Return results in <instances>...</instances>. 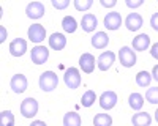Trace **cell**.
Returning <instances> with one entry per match:
<instances>
[{"instance_id":"cell-1","label":"cell","mask_w":158,"mask_h":126,"mask_svg":"<svg viewBox=\"0 0 158 126\" xmlns=\"http://www.w3.org/2000/svg\"><path fill=\"white\" fill-rule=\"evenodd\" d=\"M59 85V77L54 71H44L40 76V88L43 92H52Z\"/></svg>"},{"instance_id":"cell-2","label":"cell","mask_w":158,"mask_h":126,"mask_svg":"<svg viewBox=\"0 0 158 126\" xmlns=\"http://www.w3.org/2000/svg\"><path fill=\"white\" fill-rule=\"evenodd\" d=\"M118 60H120V63L125 68L135 66L136 65V54H135V50H131L128 46L120 47V50H118Z\"/></svg>"},{"instance_id":"cell-3","label":"cell","mask_w":158,"mask_h":126,"mask_svg":"<svg viewBox=\"0 0 158 126\" xmlns=\"http://www.w3.org/2000/svg\"><path fill=\"white\" fill-rule=\"evenodd\" d=\"M63 81H65V85L71 90L77 88L81 85V74H79V69L77 68H68L65 71V76H63Z\"/></svg>"},{"instance_id":"cell-4","label":"cell","mask_w":158,"mask_h":126,"mask_svg":"<svg viewBox=\"0 0 158 126\" xmlns=\"http://www.w3.org/2000/svg\"><path fill=\"white\" fill-rule=\"evenodd\" d=\"M21 113L25 118H32L38 113V103L33 98H25L21 103Z\"/></svg>"},{"instance_id":"cell-5","label":"cell","mask_w":158,"mask_h":126,"mask_svg":"<svg viewBox=\"0 0 158 126\" xmlns=\"http://www.w3.org/2000/svg\"><path fill=\"white\" fill-rule=\"evenodd\" d=\"M30 58H32V61L35 63V65H43V63H46L48 58H49V50H48V47H44V46H35V47L32 49Z\"/></svg>"},{"instance_id":"cell-6","label":"cell","mask_w":158,"mask_h":126,"mask_svg":"<svg viewBox=\"0 0 158 126\" xmlns=\"http://www.w3.org/2000/svg\"><path fill=\"white\" fill-rule=\"evenodd\" d=\"M122 25V16L117 11H111L104 16V27L108 30H117Z\"/></svg>"},{"instance_id":"cell-7","label":"cell","mask_w":158,"mask_h":126,"mask_svg":"<svg viewBox=\"0 0 158 126\" xmlns=\"http://www.w3.org/2000/svg\"><path fill=\"white\" fill-rule=\"evenodd\" d=\"M27 50V41L22 38H16L10 43V54L13 57H22Z\"/></svg>"},{"instance_id":"cell-8","label":"cell","mask_w":158,"mask_h":126,"mask_svg":"<svg viewBox=\"0 0 158 126\" xmlns=\"http://www.w3.org/2000/svg\"><path fill=\"white\" fill-rule=\"evenodd\" d=\"M117 104V95H115V92H103L101 93V96H100V106H101V109H104V110H111L114 106Z\"/></svg>"},{"instance_id":"cell-9","label":"cell","mask_w":158,"mask_h":126,"mask_svg":"<svg viewBox=\"0 0 158 126\" xmlns=\"http://www.w3.org/2000/svg\"><path fill=\"white\" fill-rule=\"evenodd\" d=\"M11 88L15 93H24L27 90V77L24 74H15L11 77V82H10Z\"/></svg>"},{"instance_id":"cell-10","label":"cell","mask_w":158,"mask_h":126,"mask_svg":"<svg viewBox=\"0 0 158 126\" xmlns=\"http://www.w3.org/2000/svg\"><path fill=\"white\" fill-rule=\"evenodd\" d=\"M29 38H30V41H33V43H41L44 38H46V29L43 27L41 24L30 25V29H29Z\"/></svg>"},{"instance_id":"cell-11","label":"cell","mask_w":158,"mask_h":126,"mask_svg":"<svg viewBox=\"0 0 158 126\" xmlns=\"http://www.w3.org/2000/svg\"><path fill=\"white\" fill-rule=\"evenodd\" d=\"M25 13H27V16L30 19H40V18H43L46 10H44V5L41 2H32L25 8Z\"/></svg>"},{"instance_id":"cell-12","label":"cell","mask_w":158,"mask_h":126,"mask_svg":"<svg viewBox=\"0 0 158 126\" xmlns=\"http://www.w3.org/2000/svg\"><path fill=\"white\" fill-rule=\"evenodd\" d=\"M79 66H81V69L87 74L94 73V69H95V57L92 54H89V52L82 54L81 58H79Z\"/></svg>"},{"instance_id":"cell-13","label":"cell","mask_w":158,"mask_h":126,"mask_svg":"<svg viewBox=\"0 0 158 126\" xmlns=\"http://www.w3.org/2000/svg\"><path fill=\"white\" fill-rule=\"evenodd\" d=\"M125 25L130 32H136L142 27V18L139 13H130L125 19Z\"/></svg>"},{"instance_id":"cell-14","label":"cell","mask_w":158,"mask_h":126,"mask_svg":"<svg viewBox=\"0 0 158 126\" xmlns=\"http://www.w3.org/2000/svg\"><path fill=\"white\" fill-rule=\"evenodd\" d=\"M115 60V54L111 52V50H106V52H103L100 57H98V68L101 71H108L111 66H112V63Z\"/></svg>"},{"instance_id":"cell-15","label":"cell","mask_w":158,"mask_h":126,"mask_svg":"<svg viewBox=\"0 0 158 126\" xmlns=\"http://www.w3.org/2000/svg\"><path fill=\"white\" fill-rule=\"evenodd\" d=\"M98 25V21H97V16L92 14V13H87V14L82 16V21H81V27L84 32H94Z\"/></svg>"},{"instance_id":"cell-16","label":"cell","mask_w":158,"mask_h":126,"mask_svg":"<svg viewBox=\"0 0 158 126\" xmlns=\"http://www.w3.org/2000/svg\"><path fill=\"white\" fill-rule=\"evenodd\" d=\"M149 46H150V36L147 33H141V35H138L135 40H133V49L135 50H139V52L147 50Z\"/></svg>"},{"instance_id":"cell-17","label":"cell","mask_w":158,"mask_h":126,"mask_svg":"<svg viewBox=\"0 0 158 126\" xmlns=\"http://www.w3.org/2000/svg\"><path fill=\"white\" fill-rule=\"evenodd\" d=\"M108 44H109V36L104 32H97L92 36V46L95 49H104Z\"/></svg>"},{"instance_id":"cell-18","label":"cell","mask_w":158,"mask_h":126,"mask_svg":"<svg viewBox=\"0 0 158 126\" xmlns=\"http://www.w3.org/2000/svg\"><path fill=\"white\" fill-rule=\"evenodd\" d=\"M49 46L54 50H62L65 46H67V38L62 33H52L49 38Z\"/></svg>"},{"instance_id":"cell-19","label":"cell","mask_w":158,"mask_h":126,"mask_svg":"<svg viewBox=\"0 0 158 126\" xmlns=\"http://www.w3.org/2000/svg\"><path fill=\"white\" fill-rule=\"evenodd\" d=\"M131 123H133V126H150L152 117L147 112H138L133 115V118H131Z\"/></svg>"},{"instance_id":"cell-20","label":"cell","mask_w":158,"mask_h":126,"mask_svg":"<svg viewBox=\"0 0 158 126\" xmlns=\"http://www.w3.org/2000/svg\"><path fill=\"white\" fill-rule=\"evenodd\" d=\"M128 104L133 110H141L142 106H144V96L139 95V93H131L130 98H128Z\"/></svg>"},{"instance_id":"cell-21","label":"cell","mask_w":158,"mask_h":126,"mask_svg":"<svg viewBox=\"0 0 158 126\" xmlns=\"http://www.w3.org/2000/svg\"><path fill=\"white\" fill-rule=\"evenodd\" d=\"M63 126H81V115L76 112H68L63 117Z\"/></svg>"},{"instance_id":"cell-22","label":"cell","mask_w":158,"mask_h":126,"mask_svg":"<svg viewBox=\"0 0 158 126\" xmlns=\"http://www.w3.org/2000/svg\"><path fill=\"white\" fill-rule=\"evenodd\" d=\"M62 27H63V30L67 33H74L76 29H77V22H76V19L73 16H65L62 19Z\"/></svg>"},{"instance_id":"cell-23","label":"cell","mask_w":158,"mask_h":126,"mask_svg":"<svg viewBox=\"0 0 158 126\" xmlns=\"http://www.w3.org/2000/svg\"><path fill=\"white\" fill-rule=\"evenodd\" d=\"M152 82V74H149L147 71H139L136 74V84L139 87H149Z\"/></svg>"},{"instance_id":"cell-24","label":"cell","mask_w":158,"mask_h":126,"mask_svg":"<svg viewBox=\"0 0 158 126\" xmlns=\"http://www.w3.org/2000/svg\"><path fill=\"white\" fill-rule=\"evenodd\" d=\"M94 124L95 126H111L112 124V118L108 113H97L94 118Z\"/></svg>"},{"instance_id":"cell-25","label":"cell","mask_w":158,"mask_h":126,"mask_svg":"<svg viewBox=\"0 0 158 126\" xmlns=\"http://www.w3.org/2000/svg\"><path fill=\"white\" fill-rule=\"evenodd\" d=\"M0 126H15V115L11 110H3L0 113Z\"/></svg>"},{"instance_id":"cell-26","label":"cell","mask_w":158,"mask_h":126,"mask_svg":"<svg viewBox=\"0 0 158 126\" xmlns=\"http://www.w3.org/2000/svg\"><path fill=\"white\" fill-rule=\"evenodd\" d=\"M95 99H97L95 92H94V90H87V92L82 95V98H81V104H82L84 107H90L92 104L95 103Z\"/></svg>"},{"instance_id":"cell-27","label":"cell","mask_w":158,"mask_h":126,"mask_svg":"<svg viewBox=\"0 0 158 126\" xmlns=\"http://www.w3.org/2000/svg\"><path fill=\"white\" fill-rule=\"evenodd\" d=\"M146 99L150 104H158V87H150L147 93H146Z\"/></svg>"},{"instance_id":"cell-28","label":"cell","mask_w":158,"mask_h":126,"mask_svg":"<svg viewBox=\"0 0 158 126\" xmlns=\"http://www.w3.org/2000/svg\"><path fill=\"white\" fill-rule=\"evenodd\" d=\"M92 3H94L92 0H74V8L77 11H85L92 6Z\"/></svg>"},{"instance_id":"cell-29","label":"cell","mask_w":158,"mask_h":126,"mask_svg":"<svg viewBox=\"0 0 158 126\" xmlns=\"http://www.w3.org/2000/svg\"><path fill=\"white\" fill-rule=\"evenodd\" d=\"M70 5V0H52V6L57 10H65Z\"/></svg>"},{"instance_id":"cell-30","label":"cell","mask_w":158,"mask_h":126,"mask_svg":"<svg viewBox=\"0 0 158 126\" xmlns=\"http://www.w3.org/2000/svg\"><path fill=\"white\" fill-rule=\"evenodd\" d=\"M150 25H152V29L158 32V13H153L152 18H150Z\"/></svg>"},{"instance_id":"cell-31","label":"cell","mask_w":158,"mask_h":126,"mask_svg":"<svg viewBox=\"0 0 158 126\" xmlns=\"http://www.w3.org/2000/svg\"><path fill=\"white\" fill-rule=\"evenodd\" d=\"M142 5V0H136V2H133V0H127V6L130 8H138Z\"/></svg>"},{"instance_id":"cell-32","label":"cell","mask_w":158,"mask_h":126,"mask_svg":"<svg viewBox=\"0 0 158 126\" xmlns=\"http://www.w3.org/2000/svg\"><path fill=\"white\" fill-rule=\"evenodd\" d=\"M150 55H152L153 58H156V60H158V43L152 44V47H150Z\"/></svg>"},{"instance_id":"cell-33","label":"cell","mask_w":158,"mask_h":126,"mask_svg":"<svg viewBox=\"0 0 158 126\" xmlns=\"http://www.w3.org/2000/svg\"><path fill=\"white\" fill-rule=\"evenodd\" d=\"M115 0H101V5L103 6H106V8H112V6H115Z\"/></svg>"},{"instance_id":"cell-34","label":"cell","mask_w":158,"mask_h":126,"mask_svg":"<svg viewBox=\"0 0 158 126\" xmlns=\"http://www.w3.org/2000/svg\"><path fill=\"white\" fill-rule=\"evenodd\" d=\"M152 77L158 82V65H155V66H153V69H152Z\"/></svg>"},{"instance_id":"cell-35","label":"cell","mask_w":158,"mask_h":126,"mask_svg":"<svg viewBox=\"0 0 158 126\" xmlns=\"http://www.w3.org/2000/svg\"><path fill=\"white\" fill-rule=\"evenodd\" d=\"M30 126H48V124H46L44 121H41V120H36V121H33Z\"/></svg>"},{"instance_id":"cell-36","label":"cell","mask_w":158,"mask_h":126,"mask_svg":"<svg viewBox=\"0 0 158 126\" xmlns=\"http://www.w3.org/2000/svg\"><path fill=\"white\" fill-rule=\"evenodd\" d=\"M0 30H2V38H0V43H3L5 38H6V30H5V27H2Z\"/></svg>"},{"instance_id":"cell-37","label":"cell","mask_w":158,"mask_h":126,"mask_svg":"<svg viewBox=\"0 0 158 126\" xmlns=\"http://www.w3.org/2000/svg\"><path fill=\"white\" fill-rule=\"evenodd\" d=\"M155 120H156V123H158V109H156V112H155Z\"/></svg>"}]
</instances>
